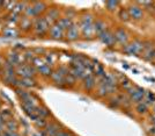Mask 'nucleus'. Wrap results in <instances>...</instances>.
Listing matches in <instances>:
<instances>
[{
  "label": "nucleus",
  "mask_w": 155,
  "mask_h": 136,
  "mask_svg": "<svg viewBox=\"0 0 155 136\" xmlns=\"http://www.w3.org/2000/svg\"><path fill=\"white\" fill-rule=\"evenodd\" d=\"M80 33L82 34L84 39H91L95 35V30H94V19L91 14H86L81 19V23H80Z\"/></svg>",
  "instance_id": "nucleus-1"
},
{
  "label": "nucleus",
  "mask_w": 155,
  "mask_h": 136,
  "mask_svg": "<svg viewBox=\"0 0 155 136\" xmlns=\"http://www.w3.org/2000/svg\"><path fill=\"white\" fill-rule=\"evenodd\" d=\"M50 25L46 21V19L44 16H39L36 19L32 20V33L36 36H44L46 34H49V29H50Z\"/></svg>",
  "instance_id": "nucleus-2"
},
{
  "label": "nucleus",
  "mask_w": 155,
  "mask_h": 136,
  "mask_svg": "<svg viewBox=\"0 0 155 136\" xmlns=\"http://www.w3.org/2000/svg\"><path fill=\"white\" fill-rule=\"evenodd\" d=\"M15 73L20 78H35L37 70L32 64L30 65L28 63H21L15 68Z\"/></svg>",
  "instance_id": "nucleus-3"
},
{
  "label": "nucleus",
  "mask_w": 155,
  "mask_h": 136,
  "mask_svg": "<svg viewBox=\"0 0 155 136\" xmlns=\"http://www.w3.org/2000/svg\"><path fill=\"white\" fill-rule=\"evenodd\" d=\"M123 51L127 55H133V56H139L141 52H143V42L140 40H134L129 44H125L123 48Z\"/></svg>",
  "instance_id": "nucleus-4"
},
{
  "label": "nucleus",
  "mask_w": 155,
  "mask_h": 136,
  "mask_svg": "<svg viewBox=\"0 0 155 136\" xmlns=\"http://www.w3.org/2000/svg\"><path fill=\"white\" fill-rule=\"evenodd\" d=\"M127 96L130 97V101L132 103H141L143 96H145V90L141 87H138V86H133L132 89H130L127 91Z\"/></svg>",
  "instance_id": "nucleus-5"
},
{
  "label": "nucleus",
  "mask_w": 155,
  "mask_h": 136,
  "mask_svg": "<svg viewBox=\"0 0 155 136\" xmlns=\"http://www.w3.org/2000/svg\"><path fill=\"white\" fill-rule=\"evenodd\" d=\"M44 18L49 22L50 26L57 23L59 21V19H60V9H59L58 7H50V8H48Z\"/></svg>",
  "instance_id": "nucleus-6"
},
{
  "label": "nucleus",
  "mask_w": 155,
  "mask_h": 136,
  "mask_svg": "<svg viewBox=\"0 0 155 136\" xmlns=\"http://www.w3.org/2000/svg\"><path fill=\"white\" fill-rule=\"evenodd\" d=\"M63 129H64L63 126L59 122H57V121H50V122H48L46 127L44 128V131H45L46 136H57L59 131Z\"/></svg>",
  "instance_id": "nucleus-7"
},
{
  "label": "nucleus",
  "mask_w": 155,
  "mask_h": 136,
  "mask_svg": "<svg viewBox=\"0 0 155 136\" xmlns=\"http://www.w3.org/2000/svg\"><path fill=\"white\" fill-rule=\"evenodd\" d=\"M127 12L130 14V18L133 20H141L143 18V9H142V7L137 5L136 2L131 4L127 7Z\"/></svg>",
  "instance_id": "nucleus-8"
},
{
  "label": "nucleus",
  "mask_w": 155,
  "mask_h": 136,
  "mask_svg": "<svg viewBox=\"0 0 155 136\" xmlns=\"http://www.w3.org/2000/svg\"><path fill=\"white\" fill-rule=\"evenodd\" d=\"M97 37L100 39V41H101L103 44L108 45V47H114L115 43H116V40H115L114 33L108 30V29H107L105 32L102 33V34H100Z\"/></svg>",
  "instance_id": "nucleus-9"
},
{
  "label": "nucleus",
  "mask_w": 155,
  "mask_h": 136,
  "mask_svg": "<svg viewBox=\"0 0 155 136\" xmlns=\"http://www.w3.org/2000/svg\"><path fill=\"white\" fill-rule=\"evenodd\" d=\"M30 5H31L34 14H35V19L39 18L42 14H44L48 11V6L44 1H32L30 2Z\"/></svg>",
  "instance_id": "nucleus-10"
},
{
  "label": "nucleus",
  "mask_w": 155,
  "mask_h": 136,
  "mask_svg": "<svg viewBox=\"0 0 155 136\" xmlns=\"http://www.w3.org/2000/svg\"><path fill=\"white\" fill-rule=\"evenodd\" d=\"M81 33H80V27L73 23L66 32H65V37L68 40V41H77L80 37Z\"/></svg>",
  "instance_id": "nucleus-11"
},
{
  "label": "nucleus",
  "mask_w": 155,
  "mask_h": 136,
  "mask_svg": "<svg viewBox=\"0 0 155 136\" xmlns=\"http://www.w3.org/2000/svg\"><path fill=\"white\" fill-rule=\"evenodd\" d=\"M115 35V40L116 42L120 43V44H126L129 41V33L126 32L124 28H117L116 32L114 33Z\"/></svg>",
  "instance_id": "nucleus-12"
},
{
  "label": "nucleus",
  "mask_w": 155,
  "mask_h": 136,
  "mask_svg": "<svg viewBox=\"0 0 155 136\" xmlns=\"http://www.w3.org/2000/svg\"><path fill=\"white\" fill-rule=\"evenodd\" d=\"M49 35H50V37L53 40H61L65 36V30H63L57 23H54V25H52V26L50 27V29H49Z\"/></svg>",
  "instance_id": "nucleus-13"
},
{
  "label": "nucleus",
  "mask_w": 155,
  "mask_h": 136,
  "mask_svg": "<svg viewBox=\"0 0 155 136\" xmlns=\"http://www.w3.org/2000/svg\"><path fill=\"white\" fill-rule=\"evenodd\" d=\"M19 25H20V29L22 32L28 33L30 32V30H32V19L27 18L26 15H23L22 18H20Z\"/></svg>",
  "instance_id": "nucleus-14"
},
{
  "label": "nucleus",
  "mask_w": 155,
  "mask_h": 136,
  "mask_svg": "<svg viewBox=\"0 0 155 136\" xmlns=\"http://www.w3.org/2000/svg\"><path fill=\"white\" fill-rule=\"evenodd\" d=\"M21 89H31L36 86V80L34 78H20L18 79V84Z\"/></svg>",
  "instance_id": "nucleus-15"
},
{
  "label": "nucleus",
  "mask_w": 155,
  "mask_h": 136,
  "mask_svg": "<svg viewBox=\"0 0 155 136\" xmlns=\"http://www.w3.org/2000/svg\"><path fill=\"white\" fill-rule=\"evenodd\" d=\"M96 86V79L94 76L88 75L87 77L84 79V87L86 91H93Z\"/></svg>",
  "instance_id": "nucleus-16"
},
{
  "label": "nucleus",
  "mask_w": 155,
  "mask_h": 136,
  "mask_svg": "<svg viewBox=\"0 0 155 136\" xmlns=\"http://www.w3.org/2000/svg\"><path fill=\"white\" fill-rule=\"evenodd\" d=\"M65 76H66V75H64L63 72H60L58 70V71H53L51 78H52V80H53V83L56 85L63 86V85H65Z\"/></svg>",
  "instance_id": "nucleus-17"
},
{
  "label": "nucleus",
  "mask_w": 155,
  "mask_h": 136,
  "mask_svg": "<svg viewBox=\"0 0 155 136\" xmlns=\"http://www.w3.org/2000/svg\"><path fill=\"white\" fill-rule=\"evenodd\" d=\"M94 30H95V34H96L97 36L100 35V34H102L103 32L107 30V23H105V21L101 19H97L96 21H94Z\"/></svg>",
  "instance_id": "nucleus-18"
},
{
  "label": "nucleus",
  "mask_w": 155,
  "mask_h": 136,
  "mask_svg": "<svg viewBox=\"0 0 155 136\" xmlns=\"http://www.w3.org/2000/svg\"><path fill=\"white\" fill-rule=\"evenodd\" d=\"M57 25H58L63 30L66 32V30L73 25V21H72V19L70 16H64V18H60V19H59V21L57 22Z\"/></svg>",
  "instance_id": "nucleus-19"
},
{
  "label": "nucleus",
  "mask_w": 155,
  "mask_h": 136,
  "mask_svg": "<svg viewBox=\"0 0 155 136\" xmlns=\"http://www.w3.org/2000/svg\"><path fill=\"white\" fill-rule=\"evenodd\" d=\"M7 62L9 63V64L14 65H20L21 64V62H20V55L19 54H16V52H11V54H8L7 55Z\"/></svg>",
  "instance_id": "nucleus-20"
},
{
  "label": "nucleus",
  "mask_w": 155,
  "mask_h": 136,
  "mask_svg": "<svg viewBox=\"0 0 155 136\" xmlns=\"http://www.w3.org/2000/svg\"><path fill=\"white\" fill-rule=\"evenodd\" d=\"M5 128H6V130H8V131L15 133V131H18V129H19V123L16 122L14 119L7 120L6 122H5Z\"/></svg>",
  "instance_id": "nucleus-21"
},
{
  "label": "nucleus",
  "mask_w": 155,
  "mask_h": 136,
  "mask_svg": "<svg viewBox=\"0 0 155 136\" xmlns=\"http://www.w3.org/2000/svg\"><path fill=\"white\" fill-rule=\"evenodd\" d=\"M37 72H39V73H41L42 76H44V77H51L52 73H53L51 66L48 64H44V65H42L41 68H38V69H37Z\"/></svg>",
  "instance_id": "nucleus-22"
},
{
  "label": "nucleus",
  "mask_w": 155,
  "mask_h": 136,
  "mask_svg": "<svg viewBox=\"0 0 155 136\" xmlns=\"http://www.w3.org/2000/svg\"><path fill=\"white\" fill-rule=\"evenodd\" d=\"M143 58L146 61H152V59L155 58V48L152 47V48H148L146 50H143Z\"/></svg>",
  "instance_id": "nucleus-23"
},
{
  "label": "nucleus",
  "mask_w": 155,
  "mask_h": 136,
  "mask_svg": "<svg viewBox=\"0 0 155 136\" xmlns=\"http://www.w3.org/2000/svg\"><path fill=\"white\" fill-rule=\"evenodd\" d=\"M37 113H38V117H42V119H46L48 117H50V110H48L44 106H38L37 107Z\"/></svg>",
  "instance_id": "nucleus-24"
},
{
  "label": "nucleus",
  "mask_w": 155,
  "mask_h": 136,
  "mask_svg": "<svg viewBox=\"0 0 155 136\" xmlns=\"http://www.w3.org/2000/svg\"><path fill=\"white\" fill-rule=\"evenodd\" d=\"M96 93H97V96H98V97H105L108 93H110V91H109V89H108V86H107V85H104L103 83H102V84L98 86Z\"/></svg>",
  "instance_id": "nucleus-25"
},
{
  "label": "nucleus",
  "mask_w": 155,
  "mask_h": 136,
  "mask_svg": "<svg viewBox=\"0 0 155 136\" xmlns=\"http://www.w3.org/2000/svg\"><path fill=\"white\" fill-rule=\"evenodd\" d=\"M136 110L139 113V114H146V113H147V110H148V106L145 104L143 101L138 103L137 106H136Z\"/></svg>",
  "instance_id": "nucleus-26"
},
{
  "label": "nucleus",
  "mask_w": 155,
  "mask_h": 136,
  "mask_svg": "<svg viewBox=\"0 0 155 136\" xmlns=\"http://www.w3.org/2000/svg\"><path fill=\"white\" fill-rule=\"evenodd\" d=\"M119 6V1H105V7L109 12H115Z\"/></svg>",
  "instance_id": "nucleus-27"
},
{
  "label": "nucleus",
  "mask_w": 155,
  "mask_h": 136,
  "mask_svg": "<svg viewBox=\"0 0 155 136\" xmlns=\"http://www.w3.org/2000/svg\"><path fill=\"white\" fill-rule=\"evenodd\" d=\"M118 16H119V19L122 20V21H124V22H127V21L131 19V18H130L129 12H127V8H126V9L122 8V9L119 11V14H118Z\"/></svg>",
  "instance_id": "nucleus-28"
},
{
  "label": "nucleus",
  "mask_w": 155,
  "mask_h": 136,
  "mask_svg": "<svg viewBox=\"0 0 155 136\" xmlns=\"http://www.w3.org/2000/svg\"><path fill=\"white\" fill-rule=\"evenodd\" d=\"M75 82H77V78L74 77L72 73H70V72L65 76V85H74Z\"/></svg>",
  "instance_id": "nucleus-29"
},
{
  "label": "nucleus",
  "mask_w": 155,
  "mask_h": 136,
  "mask_svg": "<svg viewBox=\"0 0 155 136\" xmlns=\"http://www.w3.org/2000/svg\"><path fill=\"white\" fill-rule=\"evenodd\" d=\"M46 124H48V120L46 119H42V117H39L37 119L36 121H35V126L39 128V129H44L46 127Z\"/></svg>",
  "instance_id": "nucleus-30"
},
{
  "label": "nucleus",
  "mask_w": 155,
  "mask_h": 136,
  "mask_svg": "<svg viewBox=\"0 0 155 136\" xmlns=\"http://www.w3.org/2000/svg\"><path fill=\"white\" fill-rule=\"evenodd\" d=\"M4 35L7 37H16L19 35V32L16 29H12V28H8L6 30H4Z\"/></svg>",
  "instance_id": "nucleus-31"
},
{
  "label": "nucleus",
  "mask_w": 155,
  "mask_h": 136,
  "mask_svg": "<svg viewBox=\"0 0 155 136\" xmlns=\"http://www.w3.org/2000/svg\"><path fill=\"white\" fill-rule=\"evenodd\" d=\"M120 85H122V87H123L126 92H127L130 89H132V87H133V85H132V83L130 82L129 79H125V80L123 79V80H122V83H120Z\"/></svg>",
  "instance_id": "nucleus-32"
},
{
  "label": "nucleus",
  "mask_w": 155,
  "mask_h": 136,
  "mask_svg": "<svg viewBox=\"0 0 155 136\" xmlns=\"http://www.w3.org/2000/svg\"><path fill=\"white\" fill-rule=\"evenodd\" d=\"M74 134L72 133L71 130H68V129H63V130H60L58 133V135L57 136H73Z\"/></svg>",
  "instance_id": "nucleus-33"
},
{
  "label": "nucleus",
  "mask_w": 155,
  "mask_h": 136,
  "mask_svg": "<svg viewBox=\"0 0 155 136\" xmlns=\"http://www.w3.org/2000/svg\"><path fill=\"white\" fill-rule=\"evenodd\" d=\"M149 134H152V135H155V127H152V128H149Z\"/></svg>",
  "instance_id": "nucleus-34"
},
{
  "label": "nucleus",
  "mask_w": 155,
  "mask_h": 136,
  "mask_svg": "<svg viewBox=\"0 0 155 136\" xmlns=\"http://www.w3.org/2000/svg\"><path fill=\"white\" fill-rule=\"evenodd\" d=\"M152 121H153V123L155 124V114L153 115V117H152Z\"/></svg>",
  "instance_id": "nucleus-35"
},
{
  "label": "nucleus",
  "mask_w": 155,
  "mask_h": 136,
  "mask_svg": "<svg viewBox=\"0 0 155 136\" xmlns=\"http://www.w3.org/2000/svg\"><path fill=\"white\" fill-rule=\"evenodd\" d=\"M2 4H4V2H1V1H0V6H1V5H2Z\"/></svg>",
  "instance_id": "nucleus-36"
},
{
  "label": "nucleus",
  "mask_w": 155,
  "mask_h": 136,
  "mask_svg": "<svg viewBox=\"0 0 155 136\" xmlns=\"http://www.w3.org/2000/svg\"><path fill=\"white\" fill-rule=\"evenodd\" d=\"M0 107H1V101H0Z\"/></svg>",
  "instance_id": "nucleus-37"
},
{
  "label": "nucleus",
  "mask_w": 155,
  "mask_h": 136,
  "mask_svg": "<svg viewBox=\"0 0 155 136\" xmlns=\"http://www.w3.org/2000/svg\"><path fill=\"white\" fill-rule=\"evenodd\" d=\"M73 136H75V135H73Z\"/></svg>",
  "instance_id": "nucleus-38"
}]
</instances>
